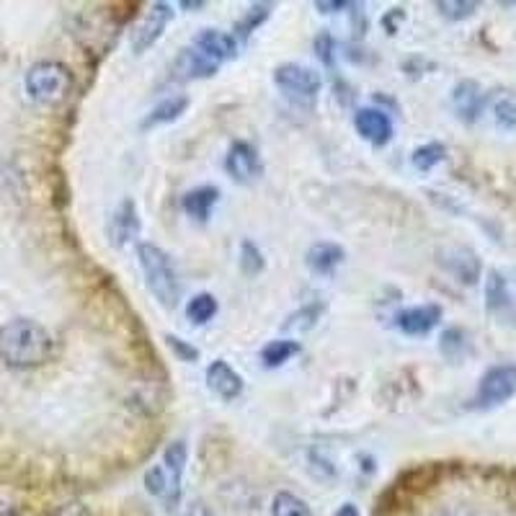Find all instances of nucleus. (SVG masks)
<instances>
[{
  "label": "nucleus",
  "mask_w": 516,
  "mask_h": 516,
  "mask_svg": "<svg viewBox=\"0 0 516 516\" xmlns=\"http://www.w3.org/2000/svg\"><path fill=\"white\" fill-rule=\"evenodd\" d=\"M171 19H173V11L168 3H153L150 11L140 19V24L135 26V31H132V50H135L137 55L148 52L150 47L163 37V31H166L168 21Z\"/></svg>",
  "instance_id": "obj_7"
},
{
  "label": "nucleus",
  "mask_w": 516,
  "mask_h": 516,
  "mask_svg": "<svg viewBox=\"0 0 516 516\" xmlns=\"http://www.w3.org/2000/svg\"><path fill=\"white\" fill-rule=\"evenodd\" d=\"M217 310H220V305H217V300L209 292H202V295H194L189 300V305H186V318L194 323V326H204V323H209V320L215 318Z\"/></svg>",
  "instance_id": "obj_23"
},
{
  "label": "nucleus",
  "mask_w": 516,
  "mask_h": 516,
  "mask_svg": "<svg viewBox=\"0 0 516 516\" xmlns=\"http://www.w3.org/2000/svg\"><path fill=\"white\" fill-rule=\"evenodd\" d=\"M486 101V91L475 80H460L452 88V106H455L457 117L467 124L478 122L483 109H486Z\"/></svg>",
  "instance_id": "obj_9"
},
{
  "label": "nucleus",
  "mask_w": 516,
  "mask_h": 516,
  "mask_svg": "<svg viewBox=\"0 0 516 516\" xmlns=\"http://www.w3.org/2000/svg\"><path fill=\"white\" fill-rule=\"evenodd\" d=\"M333 50H336V42H333V37L328 31H323V34L315 37V55L323 60L326 68H333Z\"/></svg>",
  "instance_id": "obj_31"
},
{
  "label": "nucleus",
  "mask_w": 516,
  "mask_h": 516,
  "mask_svg": "<svg viewBox=\"0 0 516 516\" xmlns=\"http://www.w3.org/2000/svg\"><path fill=\"white\" fill-rule=\"evenodd\" d=\"M274 83H277V88L287 99L310 104L320 93L323 78L313 68H305V65H297V62H284V65L274 70Z\"/></svg>",
  "instance_id": "obj_4"
},
{
  "label": "nucleus",
  "mask_w": 516,
  "mask_h": 516,
  "mask_svg": "<svg viewBox=\"0 0 516 516\" xmlns=\"http://www.w3.org/2000/svg\"><path fill=\"white\" fill-rule=\"evenodd\" d=\"M465 341H467V338H465V333L460 331V328H449V331L442 336V351H444V357L460 359V357H462V351L467 349Z\"/></svg>",
  "instance_id": "obj_29"
},
{
  "label": "nucleus",
  "mask_w": 516,
  "mask_h": 516,
  "mask_svg": "<svg viewBox=\"0 0 516 516\" xmlns=\"http://www.w3.org/2000/svg\"><path fill=\"white\" fill-rule=\"evenodd\" d=\"M486 305H488V310H491V313H501V310L511 308L509 287H506L504 274H498V271H491V274H488Z\"/></svg>",
  "instance_id": "obj_22"
},
{
  "label": "nucleus",
  "mask_w": 516,
  "mask_h": 516,
  "mask_svg": "<svg viewBox=\"0 0 516 516\" xmlns=\"http://www.w3.org/2000/svg\"><path fill=\"white\" fill-rule=\"evenodd\" d=\"M57 516H91V511H88L83 504H65L60 511H57Z\"/></svg>",
  "instance_id": "obj_33"
},
{
  "label": "nucleus",
  "mask_w": 516,
  "mask_h": 516,
  "mask_svg": "<svg viewBox=\"0 0 516 516\" xmlns=\"http://www.w3.org/2000/svg\"><path fill=\"white\" fill-rule=\"evenodd\" d=\"M346 251L338 243H315L308 251L305 261H308V269L318 277H331L338 266L344 264Z\"/></svg>",
  "instance_id": "obj_15"
},
{
  "label": "nucleus",
  "mask_w": 516,
  "mask_h": 516,
  "mask_svg": "<svg viewBox=\"0 0 516 516\" xmlns=\"http://www.w3.org/2000/svg\"><path fill=\"white\" fill-rule=\"evenodd\" d=\"M73 88V73L60 62H37L26 73V93L39 104H57Z\"/></svg>",
  "instance_id": "obj_3"
},
{
  "label": "nucleus",
  "mask_w": 516,
  "mask_h": 516,
  "mask_svg": "<svg viewBox=\"0 0 516 516\" xmlns=\"http://www.w3.org/2000/svg\"><path fill=\"white\" fill-rule=\"evenodd\" d=\"M439 320H442V308L429 302V305H418V308H408L398 313L395 326L406 336H426L439 326Z\"/></svg>",
  "instance_id": "obj_10"
},
{
  "label": "nucleus",
  "mask_w": 516,
  "mask_h": 516,
  "mask_svg": "<svg viewBox=\"0 0 516 516\" xmlns=\"http://www.w3.org/2000/svg\"><path fill=\"white\" fill-rule=\"evenodd\" d=\"M354 127H357L359 135H362L369 145H375V148H382V145H387V142L393 140V119L387 117L385 111L380 109L357 111Z\"/></svg>",
  "instance_id": "obj_11"
},
{
  "label": "nucleus",
  "mask_w": 516,
  "mask_h": 516,
  "mask_svg": "<svg viewBox=\"0 0 516 516\" xmlns=\"http://www.w3.org/2000/svg\"><path fill=\"white\" fill-rule=\"evenodd\" d=\"M516 395V364H496L480 377L475 403L478 408H496L509 403Z\"/></svg>",
  "instance_id": "obj_5"
},
{
  "label": "nucleus",
  "mask_w": 516,
  "mask_h": 516,
  "mask_svg": "<svg viewBox=\"0 0 516 516\" xmlns=\"http://www.w3.org/2000/svg\"><path fill=\"white\" fill-rule=\"evenodd\" d=\"M225 171L233 176L238 184H253L256 179H261L264 173V163H261V155L253 148L251 142L235 140L230 145L228 155H225Z\"/></svg>",
  "instance_id": "obj_6"
},
{
  "label": "nucleus",
  "mask_w": 516,
  "mask_h": 516,
  "mask_svg": "<svg viewBox=\"0 0 516 516\" xmlns=\"http://www.w3.org/2000/svg\"><path fill=\"white\" fill-rule=\"evenodd\" d=\"M191 47L199 52L202 57H207L209 62L215 65H222V62L233 60L238 55V39L228 31H217V29H202L194 37Z\"/></svg>",
  "instance_id": "obj_8"
},
{
  "label": "nucleus",
  "mask_w": 516,
  "mask_h": 516,
  "mask_svg": "<svg viewBox=\"0 0 516 516\" xmlns=\"http://www.w3.org/2000/svg\"><path fill=\"white\" fill-rule=\"evenodd\" d=\"M202 6H204L202 0H199V3H186V0H184V3H181V8H202Z\"/></svg>",
  "instance_id": "obj_38"
},
{
  "label": "nucleus",
  "mask_w": 516,
  "mask_h": 516,
  "mask_svg": "<svg viewBox=\"0 0 516 516\" xmlns=\"http://www.w3.org/2000/svg\"><path fill=\"white\" fill-rule=\"evenodd\" d=\"M140 228H142V222L135 202H132V199H124V202L117 207V212L111 215V222H109L111 243L119 248L127 246V243H132V240L140 235Z\"/></svg>",
  "instance_id": "obj_12"
},
{
  "label": "nucleus",
  "mask_w": 516,
  "mask_h": 516,
  "mask_svg": "<svg viewBox=\"0 0 516 516\" xmlns=\"http://www.w3.org/2000/svg\"><path fill=\"white\" fill-rule=\"evenodd\" d=\"M271 11H274V3H256V6L248 8V11L243 13V19H240L238 24H235V34H233V37L240 39V42L251 37L253 31H256L258 26H261L266 19H269Z\"/></svg>",
  "instance_id": "obj_21"
},
{
  "label": "nucleus",
  "mask_w": 516,
  "mask_h": 516,
  "mask_svg": "<svg viewBox=\"0 0 516 516\" xmlns=\"http://www.w3.org/2000/svg\"><path fill=\"white\" fill-rule=\"evenodd\" d=\"M437 8L447 21H465L478 11V3H473V0H470V3H467V0H447V3H444L442 0V3H437Z\"/></svg>",
  "instance_id": "obj_28"
},
{
  "label": "nucleus",
  "mask_w": 516,
  "mask_h": 516,
  "mask_svg": "<svg viewBox=\"0 0 516 516\" xmlns=\"http://www.w3.org/2000/svg\"><path fill=\"white\" fill-rule=\"evenodd\" d=\"M55 354V338L42 323L16 318L0 326V359L13 369H34Z\"/></svg>",
  "instance_id": "obj_1"
},
{
  "label": "nucleus",
  "mask_w": 516,
  "mask_h": 516,
  "mask_svg": "<svg viewBox=\"0 0 516 516\" xmlns=\"http://www.w3.org/2000/svg\"><path fill=\"white\" fill-rule=\"evenodd\" d=\"M357 3H346V0H336V3H315L320 13H336V11H344V8H354Z\"/></svg>",
  "instance_id": "obj_32"
},
{
  "label": "nucleus",
  "mask_w": 516,
  "mask_h": 516,
  "mask_svg": "<svg viewBox=\"0 0 516 516\" xmlns=\"http://www.w3.org/2000/svg\"><path fill=\"white\" fill-rule=\"evenodd\" d=\"M0 516H16L13 514V509L8 504H3V501H0Z\"/></svg>",
  "instance_id": "obj_37"
},
{
  "label": "nucleus",
  "mask_w": 516,
  "mask_h": 516,
  "mask_svg": "<svg viewBox=\"0 0 516 516\" xmlns=\"http://www.w3.org/2000/svg\"><path fill=\"white\" fill-rule=\"evenodd\" d=\"M444 155H447V148H444L442 142H429V145H421V148L413 150L411 163L416 171L426 173L434 166H439V163L444 160Z\"/></svg>",
  "instance_id": "obj_25"
},
{
  "label": "nucleus",
  "mask_w": 516,
  "mask_h": 516,
  "mask_svg": "<svg viewBox=\"0 0 516 516\" xmlns=\"http://www.w3.org/2000/svg\"><path fill=\"white\" fill-rule=\"evenodd\" d=\"M186 460H189V449L186 442H171L163 452V462L160 465L166 467L168 478H171V486L176 491V496H181V480H184Z\"/></svg>",
  "instance_id": "obj_19"
},
{
  "label": "nucleus",
  "mask_w": 516,
  "mask_h": 516,
  "mask_svg": "<svg viewBox=\"0 0 516 516\" xmlns=\"http://www.w3.org/2000/svg\"><path fill=\"white\" fill-rule=\"evenodd\" d=\"M207 387L217 398L230 403V400L240 398V393H243V377L228 362L217 359V362H212L207 367Z\"/></svg>",
  "instance_id": "obj_14"
},
{
  "label": "nucleus",
  "mask_w": 516,
  "mask_h": 516,
  "mask_svg": "<svg viewBox=\"0 0 516 516\" xmlns=\"http://www.w3.org/2000/svg\"><path fill=\"white\" fill-rule=\"evenodd\" d=\"M181 516H215V511L209 509L207 504H202V501H197V504L186 506V511Z\"/></svg>",
  "instance_id": "obj_35"
},
{
  "label": "nucleus",
  "mask_w": 516,
  "mask_h": 516,
  "mask_svg": "<svg viewBox=\"0 0 516 516\" xmlns=\"http://www.w3.org/2000/svg\"><path fill=\"white\" fill-rule=\"evenodd\" d=\"M439 264L462 284H475L480 279V258L470 248H447Z\"/></svg>",
  "instance_id": "obj_13"
},
{
  "label": "nucleus",
  "mask_w": 516,
  "mask_h": 516,
  "mask_svg": "<svg viewBox=\"0 0 516 516\" xmlns=\"http://www.w3.org/2000/svg\"><path fill=\"white\" fill-rule=\"evenodd\" d=\"M217 202H220V189H215V186H199V189L186 191L184 199H181V207L194 220L207 222Z\"/></svg>",
  "instance_id": "obj_17"
},
{
  "label": "nucleus",
  "mask_w": 516,
  "mask_h": 516,
  "mask_svg": "<svg viewBox=\"0 0 516 516\" xmlns=\"http://www.w3.org/2000/svg\"><path fill=\"white\" fill-rule=\"evenodd\" d=\"M300 351H302V346L297 344V341L279 338V341H269V344L264 346V351H261V362H264L269 369L282 367V364H287L289 359L297 357Z\"/></svg>",
  "instance_id": "obj_20"
},
{
  "label": "nucleus",
  "mask_w": 516,
  "mask_h": 516,
  "mask_svg": "<svg viewBox=\"0 0 516 516\" xmlns=\"http://www.w3.org/2000/svg\"><path fill=\"white\" fill-rule=\"evenodd\" d=\"M493 117L501 129H516V96L514 93H504L493 101Z\"/></svg>",
  "instance_id": "obj_26"
},
{
  "label": "nucleus",
  "mask_w": 516,
  "mask_h": 516,
  "mask_svg": "<svg viewBox=\"0 0 516 516\" xmlns=\"http://www.w3.org/2000/svg\"><path fill=\"white\" fill-rule=\"evenodd\" d=\"M137 264H140L150 295L163 308H176L181 297V282L173 258L155 243H137Z\"/></svg>",
  "instance_id": "obj_2"
},
{
  "label": "nucleus",
  "mask_w": 516,
  "mask_h": 516,
  "mask_svg": "<svg viewBox=\"0 0 516 516\" xmlns=\"http://www.w3.org/2000/svg\"><path fill=\"white\" fill-rule=\"evenodd\" d=\"M271 516H313V509L292 491H279L271 501Z\"/></svg>",
  "instance_id": "obj_24"
},
{
  "label": "nucleus",
  "mask_w": 516,
  "mask_h": 516,
  "mask_svg": "<svg viewBox=\"0 0 516 516\" xmlns=\"http://www.w3.org/2000/svg\"><path fill=\"white\" fill-rule=\"evenodd\" d=\"M403 19H406V13L400 11V8H395L390 16H385V19H382V24L387 26V31H390V34H395V31H398V21H403Z\"/></svg>",
  "instance_id": "obj_34"
},
{
  "label": "nucleus",
  "mask_w": 516,
  "mask_h": 516,
  "mask_svg": "<svg viewBox=\"0 0 516 516\" xmlns=\"http://www.w3.org/2000/svg\"><path fill=\"white\" fill-rule=\"evenodd\" d=\"M166 344L171 346V351H173V354H176V357L181 359V362H197V359H199V349H197V346H191L189 341H184V338L171 336V333H168Z\"/></svg>",
  "instance_id": "obj_30"
},
{
  "label": "nucleus",
  "mask_w": 516,
  "mask_h": 516,
  "mask_svg": "<svg viewBox=\"0 0 516 516\" xmlns=\"http://www.w3.org/2000/svg\"><path fill=\"white\" fill-rule=\"evenodd\" d=\"M264 266V253L258 251L251 240H243V246H240V271H243L246 277H256V274L264 271Z\"/></svg>",
  "instance_id": "obj_27"
},
{
  "label": "nucleus",
  "mask_w": 516,
  "mask_h": 516,
  "mask_svg": "<svg viewBox=\"0 0 516 516\" xmlns=\"http://www.w3.org/2000/svg\"><path fill=\"white\" fill-rule=\"evenodd\" d=\"M186 109H189V99H186V96H171V99L160 101L148 117L142 119V129H155L163 127V124L176 122Z\"/></svg>",
  "instance_id": "obj_18"
},
{
  "label": "nucleus",
  "mask_w": 516,
  "mask_h": 516,
  "mask_svg": "<svg viewBox=\"0 0 516 516\" xmlns=\"http://www.w3.org/2000/svg\"><path fill=\"white\" fill-rule=\"evenodd\" d=\"M220 65L209 62L207 57L199 55L194 47H186V50L179 52V57L173 60V70L181 80H197V78H212L217 73Z\"/></svg>",
  "instance_id": "obj_16"
},
{
  "label": "nucleus",
  "mask_w": 516,
  "mask_h": 516,
  "mask_svg": "<svg viewBox=\"0 0 516 516\" xmlns=\"http://www.w3.org/2000/svg\"><path fill=\"white\" fill-rule=\"evenodd\" d=\"M333 516H362V514H359V509L354 504H341Z\"/></svg>",
  "instance_id": "obj_36"
}]
</instances>
